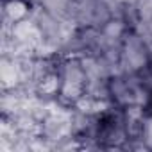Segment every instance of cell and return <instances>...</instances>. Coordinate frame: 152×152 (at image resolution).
I'll return each mask as SVG.
<instances>
[{"instance_id": "6da1fadb", "label": "cell", "mask_w": 152, "mask_h": 152, "mask_svg": "<svg viewBox=\"0 0 152 152\" xmlns=\"http://www.w3.org/2000/svg\"><path fill=\"white\" fill-rule=\"evenodd\" d=\"M57 97L56 102L64 107H77L88 97L90 79L81 56L57 54Z\"/></svg>"}, {"instance_id": "7a4b0ae2", "label": "cell", "mask_w": 152, "mask_h": 152, "mask_svg": "<svg viewBox=\"0 0 152 152\" xmlns=\"http://www.w3.org/2000/svg\"><path fill=\"white\" fill-rule=\"evenodd\" d=\"M148 95L150 91L143 84L140 73L115 72L107 81V104L115 107L125 111H141L148 100Z\"/></svg>"}, {"instance_id": "3957f363", "label": "cell", "mask_w": 152, "mask_h": 152, "mask_svg": "<svg viewBox=\"0 0 152 152\" xmlns=\"http://www.w3.org/2000/svg\"><path fill=\"white\" fill-rule=\"evenodd\" d=\"M152 56V43L136 27H129L118 45V72L140 73Z\"/></svg>"}, {"instance_id": "277c9868", "label": "cell", "mask_w": 152, "mask_h": 152, "mask_svg": "<svg viewBox=\"0 0 152 152\" xmlns=\"http://www.w3.org/2000/svg\"><path fill=\"white\" fill-rule=\"evenodd\" d=\"M36 6L54 18H57L64 23L75 25L73 23L75 0H36Z\"/></svg>"}, {"instance_id": "5b68a950", "label": "cell", "mask_w": 152, "mask_h": 152, "mask_svg": "<svg viewBox=\"0 0 152 152\" xmlns=\"http://www.w3.org/2000/svg\"><path fill=\"white\" fill-rule=\"evenodd\" d=\"M140 77H141V81H143V84L147 86V90L152 93V56H150V59H148V63L145 64V68L140 72Z\"/></svg>"}]
</instances>
